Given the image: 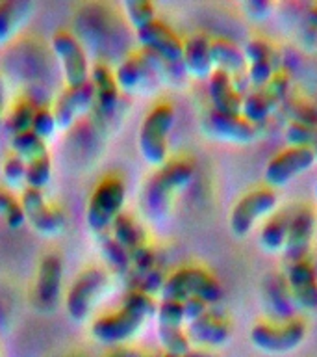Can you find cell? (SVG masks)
I'll return each mask as SVG.
<instances>
[{
	"mask_svg": "<svg viewBox=\"0 0 317 357\" xmlns=\"http://www.w3.org/2000/svg\"><path fill=\"white\" fill-rule=\"evenodd\" d=\"M195 177V164L186 156L171 158L147 178L141 190V208L145 216L160 222L171 208L172 197L186 188Z\"/></svg>",
	"mask_w": 317,
	"mask_h": 357,
	"instance_id": "1",
	"label": "cell"
},
{
	"mask_svg": "<svg viewBox=\"0 0 317 357\" xmlns=\"http://www.w3.org/2000/svg\"><path fill=\"white\" fill-rule=\"evenodd\" d=\"M156 309L158 303L152 296L145 294L141 290H130L122 300L121 309L95 318L91 333L100 342H122L138 333L145 320L156 314Z\"/></svg>",
	"mask_w": 317,
	"mask_h": 357,
	"instance_id": "2",
	"label": "cell"
},
{
	"mask_svg": "<svg viewBox=\"0 0 317 357\" xmlns=\"http://www.w3.org/2000/svg\"><path fill=\"white\" fill-rule=\"evenodd\" d=\"M160 296L161 300L180 301V303L189 298H199L208 305H216L222 298V289L219 281L204 268L184 266L167 275Z\"/></svg>",
	"mask_w": 317,
	"mask_h": 357,
	"instance_id": "3",
	"label": "cell"
},
{
	"mask_svg": "<svg viewBox=\"0 0 317 357\" xmlns=\"http://www.w3.org/2000/svg\"><path fill=\"white\" fill-rule=\"evenodd\" d=\"M174 125V108L171 102H158L145 116L138 134L139 153L152 166L160 167L169 156V134Z\"/></svg>",
	"mask_w": 317,
	"mask_h": 357,
	"instance_id": "4",
	"label": "cell"
},
{
	"mask_svg": "<svg viewBox=\"0 0 317 357\" xmlns=\"http://www.w3.org/2000/svg\"><path fill=\"white\" fill-rule=\"evenodd\" d=\"M127 201V186L119 177H106L95 186L88 201L86 222L95 234L106 233L122 212Z\"/></svg>",
	"mask_w": 317,
	"mask_h": 357,
	"instance_id": "5",
	"label": "cell"
},
{
	"mask_svg": "<svg viewBox=\"0 0 317 357\" xmlns=\"http://www.w3.org/2000/svg\"><path fill=\"white\" fill-rule=\"evenodd\" d=\"M306 337V322L295 317L288 322H258L250 328V342L266 354H288Z\"/></svg>",
	"mask_w": 317,
	"mask_h": 357,
	"instance_id": "6",
	"label": "cell"
},
{
	"mask_svg": "<svg viewBox=\"0 0 317 357\" xmlns=\"http://www.w3.org/2000/svg\"><path fill=\"white\" fill-rule=\"evenodd\" d=\"M278 195L271 188H254L236 201L228 223L236 236H247L260 220H267L277 211Z\"/></svg>",
	"mask_w": 317,
	"mask_h": 357,
	"instance_id": "7",
	"label": "cell"
},
{
	"mask_svg": "<svg viewBox=\"0 0 317 357\" xmlns=\"http://www.w3.org/2000/svg\"><path fill=\"white\" fill-rule=\"evenodd\" d=\"M52 50H54L56 58L60 60L63 78H65L67 88H74V86H82L89 82V60L86 54L83 45L80 39L69 30H56L52 33Z\"/></svg>",
	"mask_w": 317,
	"mask_h": 357,
	"instance_id": "8",
	"label": "cell"
},
{
	"mask_svg": "<svg viewBox=\"0 0 317 357\" xmlns=\"http://www.w3.org/2000/svg\"><path fill=\"white\" fill-rule=\"evenodd\" d=\"M106 283H108L106 273L97 266H89L78 273L65 298V309L69 317L76 322L86 320L99 296L102 294V290L106 289Z\"/></svg>",
	"mask_w": 317,
	"mask_h": 357,
	"instance_id": "9",
	"label": "cell"
},
{
	"mask_svg": "<svg viewBox=\"0 0 317 357\" xmlns=\"http://www.w3.org/2000/svg\"><path fill=\"white\" fill-rule=\"evenodd\" d=\"M136 38H138V41L145 50H149L158 58H161L174 71L186 75V69H184L182 63L184 41L178 38V33L171 26H167L165 22L156 19L150 24L138 30Z\"/></svg>",
	"mask_w": 317,
	"mask_h": 357,
	"instance_id": "10",
	"label": "cell"
},
{
	"mask_svg": "<svg viewBox=\"0 0 317 357\" xmlns=\"http://www.w3.org/2000/svg\"><path fill=\"white\" fill-rule=\"evenodd\" d=\"M21 205L26 216V222H30L39 234L44 236H54L60 234L65 229L67 218L60 206L49 203L44 197L43 190L24 188L21 194Z\"/></svg>",
	"mask_w": 317,
	"mask_h": 357,
	"instance_id": "11",
	"label": "cell"
},
{
	"mask_svg": "<svg viewBox=\"0 0 317 357\" xmlns=\"http://www.w3.org/2000/svg\"><path fill=\"white\" fill-rule=\"evenodd\" d=\"M314 164H316V158L310 149L289 145L267 162L266 169H263V178L271 190L286 186L297 175L314 167Z\"/></svg>",
	"mask_w": 317,
	"mask_h": 357,
	"instance_id": "12",
	"label": "cell"
},
{
	"mask_svg": "<svg viewBox=\"0 0 317 357\" xmlns=\"http://www.w3.org/2000/svg\"><path fill=\"white\" fill-rule=\"evenodd\" d=\"M158 337L169 356H184L189 351V339L184 329V309L180 301L161 300L156 309Z\"/></svg>",
	"mask_w": 317,
	"mask_h": 357,
	"instance_id": "13",
	"label": "cell"
},
{
	"mask_svg": "<svg viewBox=\"0 0 317 357\" xmlns=\"http://www.w3.org/2000/svg\"><path fill=\"white\" fill-rule=\"evenodd\" d=\"M316 212L311 211L310 206L302 205L291 211L288 236H286V244L282 248L286 264H293V262L308 259L311 240L316 233Z\"/></svg>",
	"mask_w": 317,
	"mask_h": 357,
	"instance_id": "14",
	"label": "cell"
},
{
	"mask_svg": "<svg viewBox=\"0 0 317 357\" xmlns=\"http://www.w3.org/2000/svg\"><path fill=\"white\" fill-rule=\"evenodd\" d=\"M202 130L208 136L232 144H250L256 139L260 128L249 123L241 114H222L208 110L202 117Z\"/></svg>",
	"mask_w": 317,
	"mask_h": 357,
	"instance_id": "15",
	"label": "cell"
},
{
	"mask_svg": "<svg viewBox=\"0 0 317 357\" xmlns=\"http://www.w3.org/2000/svg\"><path fill=\"white\" fill-rule=\"evenodd\" d=\"M247 60V80L252 89L266 88L267 82L277 73V54L269 41L263 38H250L243 47Z\"/></svg>",
	"mask_w": 317,
	"mask_h": 357,
	"instance_id": "16",
	"label": "cell"
},
{
	"mask_svg": "<svg viewBox=\"0 0 317 357\" xmlns=\"http://www.w3.org/2000/svg\"><path fill=\"white\" fill-rule=\"evenodd\" d=\"M286 281L295 301V307L302 311L317 309V268L310 259L293 262L286 266Z\"/></svg>",
	"mask_w": 317,
	"mask_h": 357,
	"instance_id": "17",
	"label": "cell"
},
{
	"mask_svg": "<svg viewBox=\"0 0 317 357\" xmlns=\"http://www.w3.org/2000/svg\"><path fill=\"white\" fill-rule=\"evenodd\" d=\"M61 278H63V264L56 253H49L41 259L33 284V301L39 309L49 311L56 305L60 298Z\"/></svg>",
	"mask_w": 317,
	"mask_h": 357,
	"instance_id": "18",
	"label": "cell"
},
{
	"mask_svg": "<svg viewBox=\"0 0 317 357\" xmlns=\"http://www.w3.org/2000/svg\"><path fill=\"white\" fill-rule=\"evenodd\" d=\"M95 91L91 82H86L82 86L67 88L63 93L56 99L52 106L56 125L58 128H69L78 117L86 114L89 108H93Z\"/></svg>",
	"mask_w": 317,
	"mask_h": 357,
	"instance_id": "19",
	"label": "cell"
},
{
	"mask_svg": "<svg viewBox=\"0 0 317 357\" xmlns=\"http://www.w3.org/2000/svg\"><path fill=\"white\" fill-rule=\"evenodd\" d=\"M263 301L273 322H288L295 318V301L282 272H271L263 278Z\"/></svg>",
	"mask_w": 317,
	"mask_h": 357,
	"instance_id": "20",
	"label": "cell"
},
{
	"mask_svg": "<svg viewBox=\"0 0 317 357\" xmlns=\"http://www.w3.org/2000/svg\"><path fill=\"white\" fill-rule=\"evenodd\" d=\"M89 82H91L95 91L93 110L102 119L110 117L119 105V86H117L115 75L110 69V66H106L104 61L93 63L91 71H89Z\"/></svg>",
	"mask_w": 317,
	"mask_h": 357,
	"instance_id": "21",
	"label": "cell"
},
{
	"mask_svg": "<svg viewBox=\"0 0 317 357\" xmlns=\"http://www.w3.org/2000/svg\"><path fill=\"white\" fill-rule=\"evenodd\" d=\"M186 333H188L189 342L193 340L197 344L222 346L227 344V340L230 339L232 328H230L227 317H222L221 312L208 309L202 317H199L193 322H188Z\"/></svg>",
	"mask_w": 317,
	"mask_h": 357,
	"instance_id": "22",
	"label": "cell"
},
{
	"mask_svg": "<svg viewBox=\"0 0 317 357\" xmlns=\"http://www.w3.org/2000/svg\"><path fill=\"white\" fill-rule=\"evenodd\" d=\"M210 47L211 39L202 32L193 33L184 41L182 63L188 75L195 78H210L213 73Z\"/></svg>",
	"mask_w": 317,
	"mask_h": 357,
	"instance_id": "23",
	"label": "cell"
},
{
	"mask_svg": "<svg viewBox=\"0 0 317 357\" xmlns=\"http://www.w3.org/2000/svg\"><path fill=\"white\" fill-rule=\"evenodd\" d=\"M208 95L211 100V110L222 114H241L243 95L236 89L232 77L228 73L213 69L208 78Z\"/></svg>",
	"mask_w": 317,
	"mask_h": 357,
	"instance_id": "24",
	"label": "cell"
},
{
	"mask_svg": "<svg viewBox=\"0 0 317 357\" xmlns=\"http://www.w3.org/2000/svg\"><path fill=\"white\" fill-rule=\"evenodd\" d=\"M211 63L213 69L228 73L230 77H238L247 71V60H245L243 49L228 39H213L211 41Z\"/></svg>",
	"mask_w": 317,
	"mask_h": 357,
	"instance_id": "25",
	"label": "cell"
},
{
	"mask_svg": "<svg viewBox=\"0 0 317 357\" xmlns=\"http://www.w3.org/2000/svg\"><path fill=\"white\" fill-rule=\"evenodd\" d=\"M33 4L26 0H4L0 2V45L10 41L13 33L32 15Z\"/></svg>",
	"mask_w": 317,
	"mask_h": 357,
	"instance_id": "26",
	"label": "cell"
},
{
	"mask_svg": "<svg viewBox=\"0 0 317 357\" xmlns=\"http://www.w3.org/2000/svg\"><path fill=\"white\" fill-rule=\"evenodd\" d=\"M289 220H291V211H275L267 218L260 229V244L263 250L269 253L282 251L288 236Z\"/></svg>",
	"mask_w": 317,
	"mask_h": 357,
	"instance_id": "27",
	"label": "cell"
},
{
	"mask_svg": "<svg viewBox=\"0 0 317 357\" xmlns=\"http://www.w3.org/2000/svg\"><path fill=\"white\" fill-rule=\"evenodd\" d=\"M277 106L273 105L271 99L267 97L263 89H250L243 95V102H241V116L249 123H252L254 127L260 128L261 125H266L267 119L275 114Z\"/></svg>",
	"mask_w": 317,
	"mask_h": 357,
	"instance_id": "28",
	"label": "cell"
},
{
	"mask_svg": "<svg viewBox=\"0 0 317 357\" xmlns=\"http://www.w3.org/2000/svg\"><path fill=\"white\" fill-rule=\"evenodd\" d=\"M97 244H99L100 253H102L104 261L108 262V266H110L111 270H115V272L121 273V275H128V273H130V270H132L130 253H128V251L124 250L108 231L97 234Z\"/></svg>",
	"mask_w": 317,
	"mask_h": 357,
	"instance_id": "29",
	"label": "cell"
},
{
	"mask_svg": "<svg viewBox=\"0 0 317 357\" xmlns=\"http://www.w3.org/2000/svg\"><path fill=\"white\" fill-rule=\"evenodd\" d=\"M111 236L119 242V244L124 248V250L130 253L139 245L147 244L145 242V233L143 229L139 227V223L133 220L132 216H128V214H119L115 218V222L111 223Z\"/></svg>",
	"mask_w": 317,
	"mask_h": 357,
	"instance_id": "30",
	"label": "cell"
},
{
	"mask_svg": "<svg viewBox=\"0 0 317 357\" xmlns=\"http://www.w3.org/2000/svg\"><path fill=\"white\" fill-rule=\"evenodd\" d=\"M11 149L17 156H21L22 160H32L41 155H47V142L41 139L32 130L13 134L11 136Z\"/></svg>",
	"mask_w": 317,
	"mask_h": 357,
	"instance_id": "31",
	"label": "cell"
},
{
	"mask_svg": "<svg viewBox=\"0 0 317 357\" xmlns=\"http://www.w3.org/2000/svg\"><path fill=\"white\" fill-rule=\"evenodd\" d=\"M50 177H52V160H50L49 153L26 162L24 183H26L28 188L43 190L49 184Z\"/></svg>",
	"mask_w": 317,
	"mask_h": 357,
	"instance_id": "32",
	"label": "cell"
},
{
	"mask_svg": "<svg viewBox=\"0 0 317 357\" xmlns=\"http://www.w3.org/2000/svg\"><path fill=\"white\" fill-rule=\"evenodd\" d=\"M286 139L293 147H306L314 153L317 164V127H308L302 123L289 121L286 127Z\"/></svg>",
	"mask_w": 317,
	"mask_h": 357,
	"instance_id": "33",
	"label": "cell"
},
{
	"mask_svg": "<svg viewBox=\"0 0 317 357\" xmlns=\"http://www.w3.org/2000/svg\"><path fill=\"white\" fill-rule=\"evenodd\" d=\"M122 8H124L130 24L136 28V32L156 21V8L149 0H130V2H124Z\"/></svg>",
	"mask_w": 317,
	"mask_h": 357,
	"instance_id": "34",
	"label": "cell"
},
{
	"mask_svg": "<svg viewBox=\"0 0 317 357\" xmlns=\"http://www.w3.org/2000/svg\"><path fill=\"white\" fill-rule=\"evenodd\" d=\"M0 216L4 218V222L11 229L22 227V223L26 222L21 201L6 188H0Z\"/></svg>",
	"mask_w": 317,
	"mask_h": 357,
	"instance_id": "35",
	"label": "cell"
},
{
	"mask_svg": "<svg viewBox=\"0 0 317 357\" xmlns=\"http://www.w3.org/2000/svg\"><path fill=\"white\" fill-rule=\"evenodd\" d=\"M293 123H302L308 127H317V106L302 99H289L280 106Z\"/></svg>",
	"mask_w": 317,
	"mask_h": 357,
	"instance_id": "36",
	"label": "cell"
},
{
	"mask_svg": "<svg viewBox=\"0 0 317 357\" xmlns=\"http://www.w3.org/2000/svg\"><path fill=\"white\" fill-rule=\"evenodd\" d=\"M35 110H38V108L33 106L32 100H28V99L19 100V102L13 106V110H11L10 114V119H8V128H10L11 136L32 128V121H33V116H35Z\"/></svg>",
	"mask_w": 317,
	"mask_h": 357,
	"instance_id": "37",
	"label": "cell"
},
{
	"mask_svg": "<svg viewBox=\"0 0 317 357\" xmlns=\"http://www.w3.org/2000/svg\"><path fill=\"white\" fill-rule=\"evenodd\" d=\"M299 39L300 45L306 49L316 50L317 43V2L310 4L304 10L302 17H300L299 26Z\"/></svg>",
	"mask_w": 317,
	"mask_h": 357,
	"instance_id": "38",
	"label": "cell"
},
{
	"mask_svg": "<svg viewBox=\"0 0 317 357\" xmlns=\"http://www.w3.org/2000/svg\"><path fill=\"white\" fill-rule=\"evenodd\" d=\"M267 93V97L271 99V102L277 106V110L280 106L288 100L289 97V89H291V80L286 73L277 71L275 73V77L267 82L266 88H261Z\"/></svg>",
	"mask_w": 317,
	"mask_h": 357,
	"instance_id": "39",
	"label": "cell"
},
{
	"mask_svg": "<svg viewBox=\"0 0 317 357\" xmlns=\"http://www.w3.org/2000/svg\"><path fill=\"white\" fill-rule=\"evenodd\" d=\"M2 177L10 186H21L26 177V160H22L15 153L6 156L2 164Z\"/></svg>",
	"mask_w": 317,
	"mask_h": 357,
	"instance_id": "40",
	"label": "cell"
},
{
	"mask_svg": "<svg viewBox=\"0 0 317 357\" xmlns=\"http://www.w3.org/2000/svg\"><path fill=\"white\" fill-rule=\"evenodd\" d=\"M32 132H35L41 139L52 138L54 132L58 130V125H56L54 114H52V108H47V106H41L35 110V116H33L32 121Z\"/></svg>",
	"mask_w": 317,
	"mask_h": 357,
	"instance_id": "41",
	"label": "cell"
},
{
	"mask_svg": "<svg viewBox=\"0 0 317 357\" xmlns=\"http://www.w3.org/2000/svg\"><path fill=\"white\" fill-rule=\"evenodd\" d=\"M130 264H132L130 273H133V275L149 272V270H152L154 266H158L154 250H152L149 244L139 245V248H136L133 251H130ZM130 273H128V275H130Z\"/></svg>",
	"mask_w": 317,
	"mask_h": 357,
	"instance_id": "42",
	"label": "cell"
},
{
	"mask_svg": "<svg viewBox=\"0 0 317 357\" xmlns=\"http://www.w3.org/2000/svg\"><path fill=\"white\" fill-rule=\"evenodd\" d=\"M241 8L252 21H263V19L271 15L273 10H275V4L269 2V0H249V2H243Z\"/></svg>",
	"mask_w": 317,
	"mask_h": 357,
	"instance_id": "43",
	"label": "cell"
},
{
	"mask_svg": "<svg viewBox=\"0 0 317 357\" xmlns=\"http://www.w3.org/2000/svg\"><path fill=\"white\" fill-rule=\"evenodd\" d=\"M182 309H184V318H186V322H193L199 317H202L210 305L206 303V301L199 300V298H189V300L182 301Z\"/></svg>",
	"mask_w": 317,
	"mask_h": 357,
	"instance_id": "44",
	"label": "cell"
},
{
	"mask_svg": "<svg viewBox=\"0 0 317 357\" xmlns=\"http://www.w3.org/2000/svg\"><path fill=\"white\" fill-rule=\"evenodd\" d=\"M165 357H210L208 354H202V351H188V354H184V356H169L167 354Z\"/></svg>",
	"mask_w": 317,
	"mask_h": 357,
	"instance_id": "45",
	"label": "cell"
},
{
	"mask_svg": "<svg viewBox=\"0 0 317 357\" xmlns=\"http://www.w3.org/2000/svg\"><path fill=\"white\" fill-rule=\"evenodd\" d=\"M2 100H4V89H2V80H0V114H2Z\"/></svg>",
	"mask_w": 317,
	"mask_h": 357,
	"instance_id": "46",
	"label": "cell"
},
{
	"mask_svg": "<svg viewBox=\"0 0 317 357\" xmlns=\"http://www.w3.org/2000/svg\"><path fill=\"white\" fill-rule=\"evenodd\" d=\"M316 197H317V183H316Z\"/></svg>",
	"mask_w": 317,
	"mask_h": 357,
	"instance_id": "47",
	"label": "cell"
},
{
	"mask_svg": "<svg viewBox=\"0 0 317 357\" xmlns=\"http://www.w3.org/2000/svg\"><path fill=\"white\" fill-rule=\"evenodd\" d=\"M316 50H317V43H316Z\"/></svg>",
	"mask_w": 317,
	"mask_h": 357,
	"instance_id": "48",
	"label": "cell"
}]
</instances>
